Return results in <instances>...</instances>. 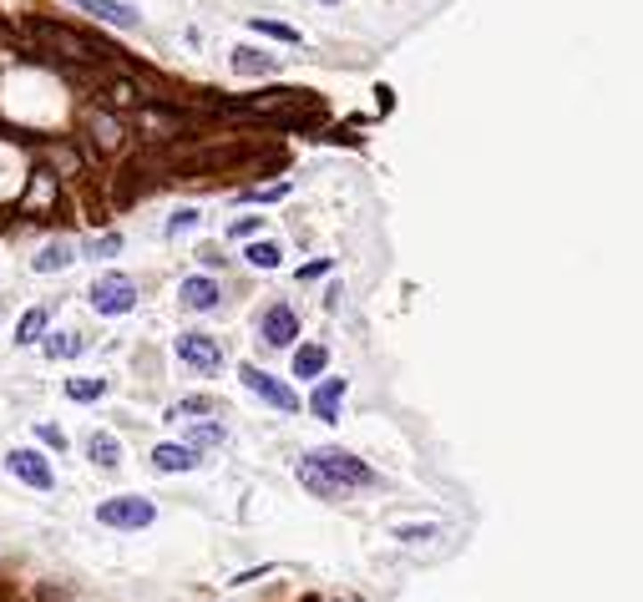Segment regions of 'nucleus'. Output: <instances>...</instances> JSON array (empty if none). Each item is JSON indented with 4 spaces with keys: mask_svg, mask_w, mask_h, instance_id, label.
Returning a JSON list of instances; mask_svg holds the SVG:
<instances>
[{
    "mask_svg": "<svg viewBox=\"0 0 643 602\" xmlns=\"http://www.w3.org/2000/svg\"><path fill=\"white\" fill-rule=\"evenodd\" d=\"M234 71H238V77H274V71H279V62H274L268 51L234 46Z\"/></svg>",
    "mask_w": 643,
    "mask_h": 602,
    "instance_id": "f8f14e48",
    "label": "nucleus"
},
{
    "mask_svg": "<svg viewBox=\"0 0 643 602\" xmlns=\"http://www.w3.org/2000/svg\"><path fill=\"white\" fill-rule=\"evenodd\" d=\"M223 435H228V431H223V425H198V431H193V441H188V446H223Z\"/></svg>",
    "mask_w": 643,
    "mask_h": 602,
    "instance_id": "4be33fe9",
    "label": "nucleus"
},
{
    "mask_svg": "<svg viewBox=\"0 0 643 602\" xmlns=\"http://www.w3.org/2000/svg\"><path fill=\"white\" fill-rule=\"evenodd\" d=\"M46 355H51V359H71V355H81V340H77V334H62V340H46Z\"/></svg>",
    "mask_w": 643,
    "mask_h": 602,
    "instance_id": "412c9836",
    "label": "nucleus"
},
{
    "mask_svg": "<svg viewBox=\"0 0 643 602\" xmlns=\"http://www.w3.org/2000/svg\"><path fill=\"white\" fill-rule=\"evenodd\" d=\"M77 11H87V16L107 21V26H137V11L127 5V0H71Z\"/></svg>",
    "mask_w": 643,
    "mask_h": 602,
    "instance_id": "9d476101",
    "label": "nucleus"
},
{
    "mask_svg": "<svg viewBox=\"0 0 643 602\" xmlns=\"http://www.w3.org/2000/svg\"><path fill=\"white\" fill-rule=\"evenodd\" d=\"M5 466H11V476L26 481V486H36V491H51V486H56L46 456H36V450H11V456H5Z\"/></svg>",
    "mask_w": 643,
    "mask_h": 602,
    "instance_id": "0eeeda50",
    "label": "nucleus"
},
{
    "mask_svg": "<svg viewBox=\"0 0 643 602\" xmlns=\"http://www.w3.org/2000/svg\"><path fill=\"white\" fill-rule=\"evenodd\" d=\"M5 36H11V31H5V21H0V41H5Z\"/></svg>",
    "mask_w": 643,
    "mask_h": 602,
    "instance_id": "a878e982",
    "label": "nucleus"
},
{
    "mask_svg": "<svg viewBox=\"0 0 643 602\" xmlns=\"http://www.w3.org/2000/svg\"><path fill=\"white\" fill-rule=\"evenodd\" d=\"M198 461H203V456H198V446H188V441H162V446L153 450L157 471H193Z\"/></svg>",
    "mask_w": 643,
    "mask_h": 602,
    "instance_id": "1a4fd4ad",
    "label": "nucleus"
},
{
    "mask_svg": "<svg viewBox=\"0 0 643 602\" xmlns=\"http://www.w3.org/2000/svg\"><path fill=\"white\" fill-rule=\"evenodd\" d=\"M253 31H259V36H268V41H289V46L299 41V31H294V26H279V21H253Z\"/></svg>",
    "mask_w": 643,
    "mask_h": 602,
    "instance_id": "6ab92c4d",
    "label": "nucleus"
},
{
    "mask_svg": "<svg viewBox=\"0 0 643 602\" xmlns=\"http://www.w3.org/2000/svg\"><path fill=\"white\" fill-rule=\"evenodd\" d=\"M193 223H198V213H193V208H183V213H173V218H168V228H173V233L193 228Z\"/></svg>",
    "mask_w": 643,
    "mask_h": 602,
    "instance_id": "b1692460",
    "label": "nucleus"
},
{
    "mask_svg": "<svg viewBox=\"0 0 643 602\" xmlns=\"http://www.w3.org/2000/svg\"><path fill=\"white\" fill-rule=\"evenodd\" d=\"M319 5H340V0H319Z\"/></svg>",
    "mask_w": 643,
    "mask_h": 602,
    "instance_id": "bb28decb",
    "label": "nucleus"
},
{
    "mask_svg": "<svg viewBox=\"0 0 643 602\" xmlns=\"http://www.w3.org/2000/svg\"><path fill=\"white\" fill-rule=\"evenodd\" d=\"M157 511L147 496H111V501H102L96 507V522L102 526H122V532H137V526H147Z\"/></svg>",
    "mask_w": 643,
    "mask_h": 602,
    "instance_id": "7ed1b4c3",
    "label": "nucleus"
},
{
    "mask_svg": "<svg viewBox=\"0 0 643 602\" xmlns=\"http://www.w3.org/2000/svg\"><path fill=\"white\" fill-rule=\"evenodd\" d=\"M325 365H330V350H325V344H304V350L294 355V375H299V380L325 375Z\"/></svg>",
    "mask_w": 643,
    "mask_h": 602,
    "instance_id": "2eb2a0df",
    "label": "nucleus"
},
{
    "mask_svg": "<svg viewBox=\"0 0 643 602\" xmlns=\"http://www.w3.org/2000/svg\"><path fill=\"white\" fill-rule=\"evenodd\" d=\"M299 481H304L314 496H345V491H360V486H375V471H370L360 456H350V450L325 446V450H314V456L299 461Z\"/></svg>",
    "mask_w": 643,
    "mask_h": 602,
    "instance_id": "f257e3e1",
    "label": "nucleus"
},
{
    "mask_svg": "<svg viewBox=\"0 0 643 602\" xmlns=\"http://www.w3.org/2000/svg\"><path fill=\"white\" fill-rule=\"evenodd\" d=\"M46 329V309H26V319L16 325V344H36Z\"/></svg>",
    "mask_w": 643,
    "mask_h": 602,
    "instance_id": "dca6fc26",
    "label": "nucleus"
},
{
    "mask_svg": "<svg viewBox=\"0 0 643 602\" xmlns=\"http://www.w3.org/2000/svg\"><path fill=\"white\" fill-rule=\"evenodd\" d=\"M340 400H345V380H325V385L309 395V410H314L319 420H340V416H334V410H340Z\"/></svg>",
    "mask_w": 643,
    "mask_h": 602,
    "instance_id": "ddd939ff",
    "label": "nucleus"
},
{
    "mask_svg": "<svg viewBox=\"0 0 643 602\" xmlns=\"http://www.w3.org/2000/svg\"><path fill=\"white\" fill-rule=\"evenodd\" d=\"M66 395H71V400H96V395H107V380H71Z\"/></svg>",
    "mask_w": 643,
    "mask_h": 602,
    "instance_id": "aec40b11",
    "label": "nucleus"
},
{
    "mask_svg": "<svg viewBox=\"0 0 643 602\" xmlns=\"http://www.w3.org/2000/svg\"><path fill=\"white\" fill-rule=\"evenodd\" d=\"M77 259V253H71V248L66 243H51L46 253H36V274H51V268H66V263Z\"/></svg>",
    "mask_w": 643,
    "mask_h": 602,
    "instance_id": "f3484780",
    "label": "nucleus"
},
{
    "mask_svg": "<svg viewBox=\"0 0 643 602\" xmlns=\"http://www.w3.org/2000/svg\"><path fill=\"white\" fill-rule=\"evenodd\" d=\"M36 435H41V441H46V446L66 450V435H62V431H56V425H36Z\"/></svg>",
    "mask_w": 643,
    "mask_h": 602,
    "instance_id": "5701e85b",
    "label": "nucleus"
},
{
    "mask_svg": "<svg viewBox=\"0 0 643 602\" xmlns=\"http://www.w3.org/2000/svg\"><path fill=\"white\" fill-rule=\"evenodd\" d=\"M243 390H253V395H259V400H268L274 405V410H299V395L289 385H284V380H274V375H264L259 370V365H243Z\"/></svg>",
    "mask_w": 643,
    "mask_h": 602,
    "instance_id": "39448f33",
    "label": "nucleus"
},
{
    "mask_svg": "<svg viewBox=\"0 0 643 602\" xmlns=\"http://www.w3.org/2000/svg\"><path fill=\"white\" fill-rule=\"evenodd\" d=\"M177 359L193 370H218L223 365V344L213 334H177Z\"/></svg>",
    "mask_w": 643,
    "mask_h": 602,
    "instance_id": "423d86ee",
    "label": "nucleus"
},
{
    "mask_svg": "<svg viewBox=\"0 0 643 602\" xmlns=\"http://www.w3.org/2000/svg\"><path fill=\"white\" fill-rule=\"evenodd\" d=\"M259 334H264L274 350L294 344V334H299V314L289 309V304H268V309H264V325H259Z\"/></svg>",
    "mask_w": 643,
    "mask_h": 602,
    "instance_id": "6e6552de",
    "label": "nucleus"
},
{
    "mask_svg": "<svg viewBox=\"0 0 643 602\" xmlns=\"http://www.w3.org/2000/svg\"><path fill=\"white\" fill-rule=\"evenodd\" d=\"M87 456H92L102 471H117V466H122V446H117V435H107V431H96L92 441H87Z\"/></svg>",
    "mask_w": 643,
    "mask_h": 602,
    "instance_id": "4468645a",
    "label": "nucleus"
},
{
    "mask_svg": "<svg viewBox=\"0 0 643 602\" xmlns=\"http://www.w3.org/2000/svg\"><path fill=\"white\" fill-rule=\"evenodd\" d=\"M177 293H183V304H188V309H198V314H203V309H218V284H213V278H203V274H198V278H183V289H177Z\"/></svg>",
    "mask_w": 643,
    "mask_h": 602,
    "instance_id": "9b49d317",
    "label": "nucleus"
},
{
    "mask_svg": "<svg viewBox=\"0 0 643 602\" xmlns=\"http://www.w3.org/2000/svg\"><path fill=\"white\" fill-rule=\"evenodd\" d=\"M92 309L96 314H127V309H137V284L127 274H107V278H96V289H92Z\"/></svg>",
    "mask_w": 643,
    "mask_h": 602,
    "instance_id": "20e7f679",
    "label": "nucleus"
},
{
    "mask_svg": "<svg viewBox=\"0 0 643 602\" xmlns=\"http://www.w3.org/2000/svg\"><path fill=\"white\" fill-rule=\"evenodd\" d=\"M26 31L41 36L51 51H62V62H87V66L117 62V46H107V41H92V36H81V31H71V26H62V21L31 16V21H26Z\"/></svg>",
    "mask_w": 643,
    "mask_h": 602,
    "instance_id": "f03ea898",
    "label": "nucleus"
},
{
    "mask_svg": "<svg viewBox=\"0 0 643 602\" xmlns=\"http://www.w3.org/2000/svg\"><path fill=\"white\" fill-rule=\"evenodd\" d=\"M279 243H249V263L253 268H279Z\"/></svg>",
    "mask_w": 643,
    "mask_h": 602,
    "instance_id": "a211bd4d",
    "label": "nucleus"
},
{
    "mask_svg": "<svg viewBox=\"0 0 643 602\" xmlns=\"http://www.w3.org/2000/svg\"><path fill=\"white\" fill-rule=\"evenodd\" d=\"M117 248H122V238H117V233H107V238H102V243L92 248L96 259H111V253H117Z\"/></svg>",
    "mask_w": 643,
    "mask_h": 602,
    "instance_id": "393cba45",
    "label": "nucleus"
}]
</instances>
